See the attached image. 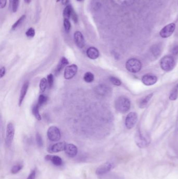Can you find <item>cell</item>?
Here are the masks:
<instances>
[{"instance_id": "cell-1", "label": "cell", "mask_w": 178, "mask_h": 179, "mask_svg": "<svg viewBox=\"0 0 178 179\" xmlns=\"http://www.w3.org/2000/svg\"><path fill=\"white\" fill-rule=\"evenodd\" d=\"M115 108L121 113H126L131 108V102L128 98L124 96H120L115 100Z\"/></svg>"}, {"instance_id": "cell-2", "label": "cell", "mask_w": 178, "mask_h": 179, "mask_svg": "<svg viewBox=\"0 0 178 179\" xmlns=\"http://www.w3.org/2000/svg\"><path fill=\"white\" fill-rule=\"evenodd\" d=\"M126 68L129 72L133 74H136L141 71L142 64L141 61L137 59L132 58L126 61Z\"/></svg>"}, {"instance_id": "cell-3", "label": "cell", "mask_w": 178, "mask_h": 179, "mask_svg": "<svg viewBox=\"0 0 178 179\" xmlns=\"http://www.w3.org/2000/svg\"><path fill=\"white\" fill-rule=\"evenodd\" d=\"M160 64L163 70L170 71L174 68L175 66V61L172 56H166L161 59Z\"/></svg>"}, {"instance_id": "cell-4", "label": "cell", "mask_w": 178, "mask_h": 179, "mask_svg": "<svg viewBox=\"0 0 178 179\" xmlns=\"http://www.w3.org/2000/svg\"><path fill=\"white\" fill-rule=\"evenodd\" d=\"M135 140L139 147L144 148L147 147L150 142V140L147 135H144L140 131H138L135 135Z\"/></svg>"}, {"instance_id": "cell-5", "label": "cell", "mask_w": 178, "mask_h": 179, "mask_svg": "<svg viewBox=\"0 0 178 179\" xmlns=\"http://www.w3.org/2000/svg\"><path fill=\"white\" fill-rule=\"evenodd\" d=\"M47 136L49 139L52 142H58L60 139L61 134L60 129L57 127L52 126L48 128Z\"/></svg>"}, {"instance_id": "cell-6", "label": "cell", "mask_w": 178, "mask_h": 179, "mask_svg": "<svg viewBox=\"0 0 178 179\" xmlns=\"http://www.w3.org/2000/svg\"><path fill=\"white\" fill-rule=\"evenodd\" d=\"M15 135V128L13 124L9 123L7 125L6 130V145L8 147H10L13 141Z\"/></svg>"}, {"instance_id": "cell-7", "label": "cell", "mask_w": 178, "mask_h": 179, "mask_svg": "<svg viewBox=\"0 0 178 179\" xmlns=\"http://www.w3.org/2000/svg\"><path fill=\"white\" fill-rule=\"evenodd\" d=\"M138 119L137 114L135 112H131L128 114L126 117L125 124L126 126L128 129H131L133 128Z\"/></svg>"}, {"instance_id": "cell-8", "label": "cell", "mask_w": 178, "mask_h": 179, "mask_svg": "<svg viewBox=\"0 0 178 179\" xmlns=\"http://www.w3.org/2000/svg\"><path fill=\"white\" fill-rule=\"evenodd\" d=\"M78 71V67L76 65H71L67 66L64 72V78L66 80L72 79L76 75Z\"/></svg>"}, {"instance_id": "cell-9", "label": "cell", "mask_w": 178, "mask_h": 179, "mask_svg": "<svg viewBox=\"0 0 178 179\" xmlns=\"http://www.w3.org/2000/svg\"><path fill=\"white\" fill-rule=\"evenodd\" d=\"M175 25L174 23H170L166 25L162 28L160 32V36L164 38H166L168 37H169L172 34L173 32H175Z\"/></svg>"}, {"instance_id": "cell-10", "label": "cell", "mask_w": 178, "mask_h": 179, "mask_svg": "<svg viewBox=\"0 0 178 179\" xmlns=\"http://www.w3.org/2000/svg\"><path fill=\"white\" fill-rule=\"evenodd\" d=\"M113 168V165L112 163L107 162L100 166L96 170V173L98 176H102L107 173Z\"/></svg>"}, {"instance_id": "cell-11", "label": "cell", "mask_w": 178, "mask_h": 179, "mask_svg": "<svg viewBox=\"0 0 178 179\" xmlns=\"http://www.w3.org/2000/svg\"><path fill=\"white\" fill-rule=\"evenodd\" d=\"M95 92L101 96H106L110 94L111 89L106 84H100L95 87Z\"/></svg>"}, {"instance_id": "cell-12", "label": "cell", "mask_w": 178, "mask_h": 179, "mask_svg": "<svg viewBox=\"0 0 178 179\" xmlns=\"http://www.w3.org/2000/svg\"><path fill=\"white\" fill-rule=\"evenodd\" d=\"M74 40L76 46L79 48H83L85 45V40L81 32L76 31L74 34Z\"/></svg>"}, {"instance_id": "cell-13", "label": "cell", "mask_w": 178, "mask_h": 179, "mask_svg": "<svg viewBox=\"0 0 178 179\" xmlns=\"http://www.w3.org/2000/svg\"><path fill=\"white\" fill-rule=\"evenodd\" d=\"M64 151L66 155L68 157L70 158H73L77 155L78 153V149L76 146L74 144H66Z\"/></svg>"}, {"instance_id": "cell-14", "label": "cell", "mask_w": 178, "mask_h": 179, "mask_svg": "<svg viewBox=\"0 0 178 179\" xmlns=\"http://www.w3.org/2000/svg\"><path fill=\"white\" fill-rule=\"evenodd\" d=\"M141 81L145 85L151 86L157 82V77L154 75L146 74L143 76Z\"/></svg>"}, {"instance_id": "cell-15", "label": "cell", "mask_w": 178, "mask_h": 179, "mask_svg": "<svg viewBox=\"0 0 178 179\" xmlns=\"http://www.w3.org/2000/svg\"><path fill=\"white\" fill-rule=\"evenodd\" d=\"M66 144L64 142H60L56 143L51 146L49 149V152L51 153H57L63 151L65 149Z\"/></svg>"}, {"instance_id": "cell-16", "label": "cell", "mask_w": 178, "mask_h": 179, "mask_svg": "<svg viewBox=\"0 0 178 179\" xmlns=\"http://www.w3.org/2000/svg\"><path fill=\"white\" fill-rule=\"evenodd\" d=\"M29 82L27 81L24 82V84L21 87V92H20V95L19 98V106H21V104L23 103V101H24V98L26 95L27 91L29 87Z\"/></svg>"}, {"instance_id": "cell-17", "label": "cell", "mask_w": 178, "mask_h": 179, "mask_svg": "<svg viewBox=\"0 0 178 179\" xmlns=\"http://www.w3.org/2000/svg\"><path fill=\"white\" fill-rule=\"evenodd\" d=\"M46 160L50 161L54 165L56 166H60L62 164L63 161L61 158L58 155H48L45 157Z\"/></svg>"}, {"instance_id": "cell-18", "label": "cell", "mask_w": 178, "mask_h": 179, "mask_svg": "<svg viewBox=\"0 0 178 179\" xmlns=\"http://www.w3.org/2000/svg\"><path fill=\"white\" fill-rule=\"evenodd\" d=\"M86 54L88 58L95 60L99 57V51L96 48L90 47L87 50Z\"/></svg>"}, {"instance_id": "cell-19", "label": "cell", "mask_w": 178, "mask_h": 179, "mask_svg": "<svg viewBox=\"0 0 178 179\" xmlns=\"http://www.w3.org/2000/svg\"><path fill=\"white\" fill-rule=\"evenodd\" d=\"M68 60L65 57H62L61 58L59 63H58V66L56 68V69L55 70V74L56 75H58L59 74H60L61 71L65 67L66 65H68Z\"/></svg>"}, {"instance_id": "cell-20", "label": "cell", "mask_w": 178, "mask_h": 179, "mask_svg": "<svg viewBox=\"0 0 178 179\" xmlns=\"http://www.w3.org/2000/svg\"><path fill=\"white\" fill-rule=\"evenodd\" d=\"M150 52L152 57L156 59V58H158L161 54V49L158 45H154L150 48Z\"/></svg>"}, {"instance_id": "cell-21", "label": "cell", "mask_w": 178, "mask_h": 179, "mask_svg": "<svg viewBox=\"0 0 178 179\" xmlns=\"http://www.w3.org/2000/svg\"><path fill=\"white\" fill-rule=\"evenodd\" d=\"M152 96H153V94L150 93L148 95L145 96L143 99H141L139 102V107L141 108H145L147 105L148 103H149V101L151 100Z\"/></svg>"}, {"instance_id": "cell-22", "label": "cell", "mask_w": 178, "mask_h": 179, "mask_svg": "<svg viewBox=\"0 0 178 179\" xmlns=\"http://www.w3.org/2000/svg\"><path fill=\"white\" fill-rule=\"evenodd\" d=\"M74 11L73 7L70 4H68L64 9L63 12V16L64 19H69L71 18L72 14Z\"/></svg>"}, {"instance_id": "cell-23", "label": "cell", "mask_w": 178, "mask_h": 179, "mask_svg": "<svg viewBox=\"0 0 178 179\" xmlns=\"http://www.w3.org/2000/svg\"><path fill=\"white\" fill-rule=\"evenodd\" d=\"M19 1V0H10V6L11 10L13 13H16L18 10Z\"/></svg>"}, {"instance_id": "cell-24", "label": "cell", "mask_w": 178, "mask_h": 179, "mask_svg": "<svg viewBox=\"0 0 178 179\" xmlns=\"http://www.w3.org/2000/svg\"><path fill=\"white\" fill-rule=\"evenodd\" d=\"M40 107L37 104L34 105L32 110V112L33 115H34L35 118L38 121H40L41 119V116L40 115L39 113Z\"/></svg>"}, {"instance_id": "cell-25", "label": "cell", "mask_w": 178, "mask_h": 179, "mask_svg": "<svg viewBox=\"0 0 178 179\" xmlns=\"http://www.w3.org/2000/svg\"><path fill=\"white\" fill-rule=\"evenodd\" d=\"M26 18V16L25 15H23L17 21L12 25V30H15L19 26L21 25V24L23 23L25 19Z\"/></svg>"}, {"instance_id": "cell-26", "label": "cell", "mask_w": 178, "mask_h": 179, "mask_svg": "<svg viewBox=\"0 0 178 179\" xmlns=\"http://www.w3.org/2000/svg\"><path fill=\"white\" fill-rule=\"evenodd\" d=\"M84 80L87 83H91L94 80V75L90 72H87L84 74Z\"/></svg>"}, {"instance_id": "cell-27", "label": "cell", "mask_w": 178, "mask_h": 179, "mask_svg": "<svg viewBox=\"0 0 178 179\" xmlns=\"http://www.w3.org/2000/svg\"><path fill=\"white\" fill-rule=\"evenodd\" d=\"M48 85L47 79L46 78H42L40 82L39 87L41 92H44L47 89Z\"/></svg>"}, {"instance_id": "cell-28", "label": "cell", "mask_w": 178, "mask_h": 179, "mask_svg": "<svg viewBox=\"0 0 178 179\" xmlns=\"http://www.w3.org/2000/svg\"><path fill=\"white\" fill-rule=\"evenodd\" d=\"M47 101L48 98L46 96H45L43 94H41L39 96V99H38V103H37V104L40 108L43 105L45 104H46V102H47Z\"/></svg>"}, {"instance_id": "cell-29", "label": "cell", "mask_w": 178, "mask_h": 179, "mask_svg": "<svg viewBox=\"0 0 178 179\" xmlns=\"http://www.w3.org/2000/svg\"><path fill=\"white\" fill-rule=\"evenodd\" d=\"M178 89L177 88V87H175L170 93L169 99L171 101L175 100H177V99L178 98Z\"/></svg>"}, {"instance_id": "cell-30", "label": "cell", "mask_w": 178, "mask_h": 179, "mask_svg": "<svg viewBox=\"0 0 178 179\" xmlns=\"http://www.w3.org/2000/svg\"><path fill=\"white\" fill-rule=\"evenodd\" d=\"M23 168V166L21 164H17L14 166L11 169V173L12 174H16L19 173Z\"/></svg>"}, {"instance_id": "cell-31", "label": "cell", "mask_w": 178, "mask_h": 179, "mask_svg": "<svg viewBox=\"0 0 178 179\" xmlns=\"http://www.w3.org/2000/svg\"><path fill=\"white\" fill-rule=\"evenodd\" d=\"M63 25L66 33H68L70 31L71 29V24L68 19H64Z\"/></svg>"}, {"instance_id": "cell-32", "label": "cell", "mask_w": 178, "mask_h": 179, "mask_svg": "<svg viewBox=\"0 0 178 179\" xmlns=\"http://www.w3.org/2000/svg\"><path fill=\"white\" fill-rule=\"evenodd\" d=\"M109 80L113 85H116V86H120L122 83L120 80H119L118 78L115 76H110Z\"/></svg>"}, {"instance_id": "cell-33", "label": "cell", "mask_w": 178, "mask_h": 179, "mask_svg": "<svg viewBox=\"0 0 178 179\" xmlns=\"http://www.w3.org/2000/svg\"><path fill=\"white\" fill-rule=\"evenodd\" d=\"M26 35L27 37L28 38H33L35 36L36 32L34 28L30 27L28 29H27L26 32Z\"/></svg>"}, {"instance_id": "cell-34", "label": "cell", "mask_w": 178, "mask_h": 179, "mask_svg": "<svg viewBox=\"0 0 178 179\" xmlns=\"http://www.w3.org/2000/svg\"><path fill=\"white\" fill-rule=\"evenodd\" d=\"M48 85L49 89H51L54 83V76L52 74H49L47 76Z\"/></svg>"}, {"instance_id": "cell-35", "label": "cell", "mask_w": 178, "mask_h": 179, "mask_svg": "<svg viewBox=\"0 0 178 179\" xmlns=\"http://www.w3.org/2000/svg\"><path fill=\"white\" fill-rule=\"evenodd\" d=\"M36 142L37 144L39 147H41L43 146V140L41 136L40 135L39 133H37L36 136Z\"/></svg>"}, {"instance_id": "cell-36", "label": "cell", "mask_w": 178, "mask_h": 179, "mask_svg": "<svg viewBox=\"0 0 178 179\" xmlns=\"http://www.w3.org/2000/svg\"><path fill=\"white\" fill-rule=\"evenodd\" d=\"M171 53L173 55L176 56L178 55V45H175L171 49Z\"/></svg>"}, {"instance_id": "cell-37", "label": "cell", "mask_w": 178, "mask_h": 179, "mask_svg": "<svg viewBox=\"0 0 178 179\" xmlns=\"http://www.w3.org/2000/svg\"><path fill=\"white\" fill-rule=\"evenodd\" d=\"M71 18H72V19H73V21L75 23H76L77 22V21H78V17H77V14H76L74 10L73 13L72 14Z\"/></svg>"}, {"instance_id": "cell-38", "label": "cell", "mask_w": 178, "mask_h": 179, "mask_svg": "<svg viewBox=\"0 0 178 179\" xmlns=\"http://www.w3.org/2000/svg\"><path fill=\"white\" fill-rule=\"evenodd\" d=\"M36 171L35 170H34L31 172V173L29 174V176L27 177V179H35L36 178Z\"/></svg>"}, {"instance_id": "cell-39", "label": "cell", "mask_w": 178, "mask_h": 179, "mask_svg": "<svg viewBox=\"0 0 178 179\" xmlns=\"http://www.w3.org/2000/svg\"><path fill=\"white\" fill-rule=\"evenodd\" d=\"M7 4V0H0V8H3L6 7Z\"/></svg>"}, {"instance_id": "cell-40", "label": "cell", "mask_w": 178, "mask_h": 179, "mask_svg": "<svg viewBox=\"0 0 178 179\" xmlns=\"http://www.w3.org/2000/svg\"><path fill=\"white\" fill-rule=\"evenodd\" d=\"M6 72V68L4 67H2L1 68V71H0V76H1V78H2V77H3V76H5Z\"/></svg>"}, {"instance_id": "cell-41", "label": "cell", "mask_w": 178, "mask_h": 179, "mask_svg": "<svg viewBox=\"0 0 178 179\" xmlns=\"http://www.w3.org/2000/svg\"><path fill=\"white\" fill-rule=\"evenodd\" d=\"M70 0H62V3L63 5H66L68 3Z\"/></svg>"}, {"instance_id": "cell-42", "label": "cell", "mask_w": 178, "mask_h": 179, "mask_svg": "<svg viewBox=\"0 0 178 179\" xmlns=\"http://www.w3.org/2000/svg\"><path fill=\"white\" fill-rule=\"evenodd\" d=\"M175 128H176V130L178 131V116L177 119V121H176V126H175Z\"/></svg>"}, {"instance_id": "cell-43", "label": "cell", "mask_w": 178, "mask_h": 179, "mask_svg": "<svg viewBox=\"0 0 178 179\" xmlns=\"http://www.w3.org/2000/svg\"><path fill=\"white\" fill-rule=\"evenodd\" d=\"M32 0H24V2H25V3H26L27 4H29L30 3H31Z\"/></svg>"}, {"instance_id": "cell-44", "label": "cell", "mask_w": 178, "mask_h": 179, "mask_svg": "<svg viewBox=\"0 0 178 179\" xmlns=\"http://www.w3.org/2000/svg\"><path fill=\"white\" fill-rule=\"evenodd\" d=\"M77 1H79V2H81L82 1H83V0H77Z\"/></svg>"}, {"instance_id": "cell-45", "label": "cell", "mask_w": 178, "mask_h": 179, "mask_svg": "<svg viewBox=\"0 0 178 179\" xmlns=\"http://www.w3.org/2000/svg\"><path fill=\"white\" fill-rule=\"evenodd\" d=\"M176 87H177V89H178V84L177 85V86H176Z\"/></svg>"}, {"instance_id": "cell-46", "label": "cell", "mask_w": 178, "mask_h": 179, "mask_svg": "<svg viewBox=\"0 0 178 179\" xmlns=\"http://www.w3.org/2000/svg\"><path fill=\"white\" fill-rule=\"evenodd\" d=\"M60 1V0H57V2H59Z\"/></svg>"}, {"instance_id": "cell-47", "label": "cell", "mask_w": 178, "mask_h": 179, "mask_svg": "<svg viewBox=\"0 0 178 179\" xmlns=\"http://www.w3.org/2000/svg\"><path fill=\"white\" fill-rule=\"evenodd\" d=\"M120 1H121V0H120Z\"/></svg>"}]
</instances>
